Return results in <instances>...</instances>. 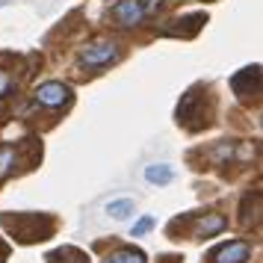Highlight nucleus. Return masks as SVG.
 Segmentation results:
<instances>
[{
  "label": "nucleus",
  "mask_w": 263,
  "mask_h": 263,
  "mask_svg": "<svg viewBox=\"0 0 263 263\" xmlns=\"http://www.w3.org/2000/svg\"><path fill=\"white\" fill-rule=\"evenodd\" d=\"M119 57H121V50H119L116 42H95V45L83 48L80 62H83L86 68H104V65H109V62H116Z\"/></svg>",
  "instance_id": "obj_2"
},
{
  "label": "nucleus",
  "mask_w": 263,
  "mask_h": 263,
  "mask_svg": "<svg viewBox=\"0 0 263 263\" xmlns=\"http://www.w3.org/2000/svg\"><path fill=\"white\" fill-rule=\"evenodd\" d=\"M157 3H160V0H142V9H145V12H151Z\"/></svg>",
  "instance_id": "obj_15"
},
{
  "label": "nucleus",
  "mask_w": 263,
  "mask_h": 263,
  "mask_svg": "<svg viewBox=\"0 0 263 263\" xmlns=\"http://www.w3.org/2000/svg\"><path fill=\"white\" fill-rule=\"evenodd\" d=\"M145 180L154 183V186H166V183L175 180V168L168 163H151V166H145Z\"/></svg>",
  "instance_id": "obj_7"
},
{
  "label": "nucleus",
  "mask_w": 263,
  "mask_h": 263,
  "mask_svg": "<svg viewBox=\"0 0 263 263\" xmlns=\"http://www.w3.org/2000/svg\"><path fill=\"white\" fill-rule=\"evenodd\" d=\"M101 263H148V257H145V251H139V249H121V251H116V254L104 257Z\"/></svg>",
  "instance_id": "obj_9"
},
{
  "label": "nucleus",
  "mask_w": 263,
  "mask_h": 263,
  "mask_svg": "<svg viewBox=\"0 0 263 263\" xmlns=\"http://www.w3.org/2000/svg\"><path fill=\"white\" fill-rule=\"evenodd\" d=\"M12 160H15V151H12V148H3V151H0V178H3V175L12 168Z\"/></svg>",
  "instance_id": "obj_13"
},
{
  "label": "nucleus",
  "mask_w": 263,
  "mask_h": 263,
  "mask_svg": "<svg viewBox=\"0 0 263 263\" xmlns=\"http://www.w3.org/2000/svg\"><path fill=\"white\" fill-rule=\"evenodd\" d=\"M133 210H136V204L130 201V198H119V201H109L107 204V213L112 216V219H127V216L133 213Z\"/></svg>",
  "instance_id": "obj_10"
},
{
  "label": "nucleus",
  "mask_w": 263,
  "mask_h": 263,
  "mask_svg": "<svg viewBox=\"0 0 263 263\" xmlns=\"http://www.w3.org/2000/svg\"><path fill=\"white\" fill-rule=\"evenodd\" d=\"M225 228V216H219V213H210L207 219L201 222V228H198V234L201 237H213V234H219Z\"/></svg>",
  "instance_id": "obj_11"
},
{
  "label": "nucleus",
  "mask_w": 263,
  "mask_h": 263,
  "mask_svg": "<svg viewBox=\"0 0 263 263\" xmlns=\"http://www.w3.org/2000/svg\"><path fill=\"white\" fill-rule=\"evenodd\" d=\"M112 18H116L121 27H136L145 18L142 0H121V3H116V6H112Z\"/></svg>",
  "instance_id": "obj_6"
},
{
  "label": "nucleus",
  "mask_w": 263,
  "mask_h": 263,
  "mask_svg": "<svg viewBox=\"0 0 263 263\" xmlns=\"http://www.w3.org/2000/svg\"><path fill=\"white\" fill-rule=\"evenodd\" d=\"M9 89H12V77L0 71V98H3V95H9Z\"/></svg>",
  "instance_id": "obj_14"
},
{
  "label": "nucleus",
  "mask_w": 263,
  "mask_h": 263,
  "mask_svg": "<svg viewBox=\"0 0 263 263\" xmlns=\"http://www.w3.org/2000/svg\"><path fill=\"white\" fill-rule=\"evenodd\" d=\"M0 222L12 231V237L21 242H36V239H48L53 231V222L45 216H0Z\"/></svg>",
  "instance_id": "obj_1"
},
{
  "label": "nucleus",
  "mask_w": 263,
  "mask_h": 263,
  "mask_svg": "<svg viewBox=\"0 0 263 263\" xmlns=\"http://www.w3.org/2000/svg\"><path fill=\"white\" fill-rule=\"evenodd\" d=\"M48 260H50V263H89L83 251H80V249H71V246L57 249L53 254H48Z\"/></svg>",
  "instance_id": "obj_8"
},
{
  "label": "nucleus",
  "mask_w": 263,
  "mask_h": 263,
  "mask_svg": "<svg viewBox=\"0 0 263 263\" xmlns=\"http://www.w3.org/2000/svg\"><path fill=\"white\" fill-rule=\"evenodd\" d=\"M249 242H242V239H231V242H225V246H219V249L210 251V257L207 260L210 263H246L249 260Z\"/></svg>",
  "instance_id": "obj_3"
},
{
  "label": "nucleus",
  "mask_w": 263,
  "mask_h": 263,
  "mask_svg": "<svg viewBox=\"0 0 263 263\" xmlns=\"http://www.w3.org/2000/svg\"><path fill=\"white\" fill-rule=\"evenodd\" d=\"M154 228V216H142L136 225H133V231H130V237H142V234H148Z\"/></svg>",
  "instance_id": "obj_12"
},
{
  "label": "nucleus",
  "mask_w": 263,
  "mask_h": 263,
  "mask_svg": "<svg viewBox=\"0 0 263 263\" xmlns=\"http://www.w3.org/2000/svg\"><path fill=\"white\" fill-rule=\"evenodd\" d=\"M71 95V89L60 80H50V83H42L36 89V101L39 104H45V107H62L65 101Z\"/></svg>",
  "instance_id": "obj_5"
},
{
  "label": "nucleus",
  "mask_w": 263,
  "mask_h": 263,
  "mask_svg": "<svg viewBox=\"0 0 263 263\" xmlns=\"http://www.w3.org/2000/svg\"><path fill=\"white\" fill-rule=\"evenodd\" d=\"M231 89L239 98L257 95L260 92V65H251V68H242L239 74H234L231 77Z\"/></svg>",
  "instance_id": "obj_4"
}]
</instances>
